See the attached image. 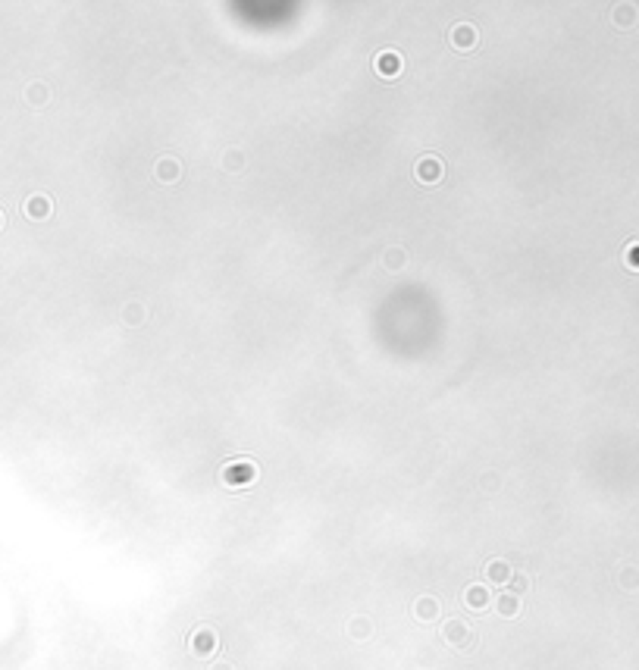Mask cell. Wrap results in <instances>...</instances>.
Instances as JSON below:
<instances>
[{
	"label": "cell",
	"mask_w": 639,
	"mask_h": 670,
	"mask_svg": "<svg viewBox=\"0 0 639 670\" xmlns=\"http://www.w3.org/2000/svg\"><path fill=\"white\" fill-rule=\"evenodd\" d=\"M414 176H417V182H423V185H439L445 179V163L439 160L436 154H423L417 163H414Z\"/></svg>",
	"instance_id": "6da1fadb"
},
{
	"label": "cell",
	"mask_w": 639,
	"mask_h": 670,
	"mask_svg": "<svg viewBox=\"0 0 639 670\" xmlns=\"http://www.w3.org/2000/svg\"><path fill=\"white\" fill-rule=\"evenodd\" d=\"M442 639L451 645V649L467 651L470 645H473V630H470L464 620L451 617V620H445V626H442Z\"/></svg>",
	"instance_id": "7a4b0ae2"
},
{
	"label": "cell",
	"mask_w": 639,
	"mask_h": 670,
	"mask_svg": "<svg viewBox=\"0 0 639 670\" xmlns=\"http://www.w3.org/2000/svg\"><path fill=\"white\" fill-rule=\"evenodd\" d=\"M448 41L455 51H473L476 44H480V32H476L473 22H455V26L448 28Z\"/></svg>",
	"instance_id": "3957f363"
},
{
	"label": "cell",
	"mask_w": 639,
	"mask_h": 670,
	"mask_svg": "<svg viewBox=\"0 0 639 670\" xmlns=\"http://www.w3.org/2000/svg\"><path fill=\"white\" fill-rule=\"evenodd\" d=\"M373 69H376L383 78H398L401 72H405V57H401L398 51H383V53H376V60H373Z\"/></svg>",
	"instance_id": "277c9868"
},
{
	"label": "cell",
	"mask_w": 639,
	"mask_h": 670,
	"mask_svg": "<svg viewBox=\"0 0 639 670\" xmlns=\"http://www.w3.org/2000/svg\"><path fill=\"white\" fill-rule=\"evenodd\" d=\"M216 633L213 630H207V626H201V630H195L191 633V639H189V651L195 658H207V655H213L216 651Z\"/></svg>",
	"instance_id": "5b68a950"
},
{
	"label": "cell",
	"mask_w": 639,
	"mask_h": 670,
	"mask_svg": "<svg viewBox=\"0 0 639 670\" xmlns=\"http://www.w3.org/2000/svg\"><path fill=\"white\" fill-rule=\"evenodd\" d=\"M254 476H257V470L251 461H235L222 470V479H226L229 486H248V482H254Z\"/></svg>",
	"instance_id": "8992f818"
},
{
	"label": "cell",
	"mask_w": 639,
	"mask_h": 670,
	"mask_svg": "<svg viewBox=\"0 0 639 670\" xmlns=\"http://www.w3.org/2000/svg\"><path fill=\"white\" fill-rule=\"evenodd\" d=\"M154 176H157V182H164V185L179 182V176H182V163H179L176 157H160L157 166H154Z\"/></svg>",
	"instance_id": "52a82bcc"
},
{
	"label": "cell",
	"mask_w": 639,
	"mask_h": 670,
	"mask_svg": "<svg viewBox=\"0 0 639 670\" xmlns=\"http://www.w3.org/2000/svg\"><path fill=\"white\" fill-rule=\"evenodd\" d=\"M489 601H492V595H489V589H486L483 583H473V585L464 589V605H467L470 611H486Z\"/></svg>",
	"instance_id": "ba28073f"
},
{
	"label": "cell",
	"mask_w": 639,
	"mask_h": 670,
	"mask_svg": "<svg viewBox=\"0 0 639 670\" xmlns=\"http://www.w3.org/2000/svg\"><path fill=\"white\" fill-rule=\"evenodd\" d=\"M511 576H514V570H511L508 561L496 558V561H489V564H486V579H489V583L505 585V583H511Z\"/></svg>",
	"instance_id": "9c48e42d"
},
{
	"label": "cell",
	"mask_w": 639,
	"mask_h": 670,
	"mask_svg": "<svg viewBox=\"0 0 639 670\" xmlns=\"http://www.w3.org/2000/svg\"><path fill=\"white\" fill-rule=\"evenodd\" d=\"M496 611L502 614V617H520V611H523L520 595H514V592H502V595L496 599Z\"/></svg>",
	"instance_id": "30bf717a"
},
{
	"label": "cell",
	"mask_w": 639,
	"mask_h": 670,
	"mask_svg": "<svg viewBox=\"0 0 639 670\" xmlns=\"http://www.w3.org/2000/svg\"><path fill=\"white\" fill-rule=\"evenodd\" d=\"M414 617L423 620V624H430V620L439 617V601L432 599V595H423V599L414 601Z\"/></svg>",
	"instance_id": "8fae6325"
},
{
	"label": "cell",
	"mask_w": 639,
	"mask_h": 670,
	"mask_svg": "<svg viewBox=\"0 0 639 670\" xmlns=\"http://www.w3.org/2000/svg\"><path fill=\"white\" fill-rule=\"evenodd\" d=\"M383 263L395 273V270H405L408 267V254H405V247H389L383 254Z\"/></svg>",
	"instance_id": "7c38bea8"
},
{
	"label": "cell",
	"mask_w": 639,
	"mask_h": 670,
	"mask_svg": "<svg viewBox=\"0 0 639 670\" xmlns=\"http://www.w3.org/2000/svg\"><path fill=\"white\" fill-rule=\"evenodd\" d=\"M123 319L129 326H138V323H144V319H148V310H144L141 304H125L123 307Z\"/></svg>",
	"instance_id": "4fadbf2b"
},
{
	"label": "cell",
	"mask_w": 639,
	"mask_h": 670,
	"mask_svg": "<svg viewBox=\"0 0 639 670\" xmlns=\"http://www.w3.org/2000/svg\"><path fill=\"white\" fill-rule=\"evenodd\" d=\"M633 22H636V10H633L630 3H624V7H618V10H614V26H620V28H630Z\"/></svg>",
	"instance_id": "5bb4252c"
},
{
	"label": "cell",
	"mask_w": 639,
	"mask_h": 670,
	"mask_svg": "<svg viewBox=\"0 0 639 670\" xmlns=\"http://www.w3.org/2000/svg\"><path fill=\"white\" fill-rule=\"evenodd\" d=\"M28 213H32V220H44V216H51V201H47V197H32Z\"/></svg>",
	"instance_id": "9a60e30c"
},
{
	"label": "cell",
	"mask_w": 639,
	"mask_h": 670,
	"mask_svg": "<svg viewBox=\"0 0 639 670\" xmlns=\"http://www.w3.org/2000/svg\"><path fill=\"white\" fill-rule=\"evenodd\" d=\"M527 585H529V579L523 576V573H520V576H511V592H514V595L527 592Z\"/></svg>",
	"instance_id": "2e32d148"
},
{
	"label": "cell",
	"mask_w": 639,
	"mask_h": 670,
	"mask_svg": "<svg viewBox=\"0 0 639 670\" xmlns=\"http://www.w3.org/2000/svg\"><path fill=\"white\" fill-rule=\"evenodd\" d=\"M213 670H232V667H229V664H216Z\"/></svg>",
	"instance_id": "e0dca14e"
}]
</instances>
